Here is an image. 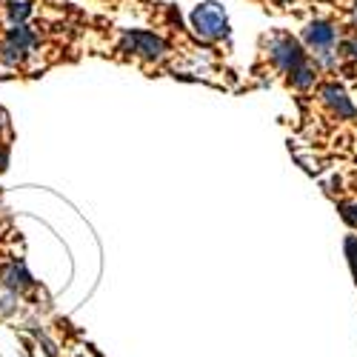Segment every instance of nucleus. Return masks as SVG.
<instances>
[{
    "label": "nucleus",
    "instance_id": "39448f33",
    "mask_svg": "<svg viewBox=\"0 0 357 357\" xmlns=\"http://www.w3.org/2000/svg\"><path fill=\"white\" fill-rule=\"evenodd\" d=\"M323 98H326V103H329L340 117H354V106L349 103V98H346V92L340 86H326L323 89Z\"/></svg>",
    "mask_w": 357,
    "mask_h": 357
},
{
    "label": "nucleus",
    "instance_id": "f03ea898",
    "mask_svg": "<svg viewBox=\"0 0 357 357\" xmlns=\"http://www.w3.org/2000/svg\"><path fill=\"white\" fill-rule=\"evenodd\" d=\"M123 46L132 49L135 54L146 57V61H158V57H163V52H166V43L152 32H129Z\"/></svg>",
    "mask_w": 357,
    "mask_h": 357
},
{
    "label": "nucleus",
    "instance_id": "423d86ee",
    "mask_svg": "<svg viewBox=\"0 0 357 357\" xmlns=\"http://www.w3.org/2000/svg\"><path fill=\"white\" fill-rule=\"evenodd\" d=\"M291 83H294L297 89H306V86H312V83H314V75H312V69H306V66L294 69V75H291Z\"/></svg>",
    "mask_w": 357,
    "mask_h": 357
},
{
    "label": "nucleus",
    "instance_id": "0eeeda50",
    "mask_svg": "<svg viewBox=\"0 0 357 357\" xmlns=\"http://www.w3.org/2000/svg\"><path fill=\"white\" fill-rule=\"evenodd\" d=\"M346 252H349V257H351V272H354V278H357V237H349V241H346Z\"/></svg>",
    "mask_w": 357,
    "mask_h": 357
},
{
    "label": "nucleus",
    "instance_id": "7ed1b4c3",
    "mask_svg": "<svg viewBox=\"0 0 357 357\" xmlns=\"http://www.w3.org/2000/svg\"><path fill=\"white\" fill-rule=\"evenodd\" d=\"M272 57H275V63L286 72H294V69L303 66V52L291 38H278L272 43Z\"/></svg>",
    "mask_w": 357,
    "mask_h": 357
},
{
    "label": "nucleus",
    "instance_id": "6e6552de",
    "mask_svg": "<svg viewBox=\"0 0 357 357\" xmlns=\"http://www.w3.org/2000/svg\"><path fill=\"white\" fill-rule=\"evenodd\" d=\"M349 220H357V206H351V209H349V215H346Z\"/></svg>",
    "mask_w": 357,
    "mask_h": 357
},
{
    "label": "nucleus",
    "instance_id": "f257e3e1",
    "mask_svg": "<svg viewBox=\"0 0 357 357\" xmlns=\"http://www.w3.org/2000/svg\"><path fill=\"white\" fill-rule=\"evenodd\" d=\"M192 23L197 29V35L206 38V40H218V38H226L229 35V23H226V12L218 6V3H203L195 9L192 15Z\"/></svg>",
    "mask_w": 357,
    "mask_h": 357
},
{
    "label": "nucleus",
    "instance_id": "20e7f679",
    "mask_svg": "<svg viewBox=\"0 0 357 357\" xmlns=\"http://www.w3.org/2000/svg\"><path fill=\"white\" fill-rule=\"evenodd\" d=\"M306 43L314 46V49H329L335 43V29L329 23H312L306 26V32H303Z\"/></svg>",
    "mask_w": 357,
    "mask_h": 357
}]
</instances>
